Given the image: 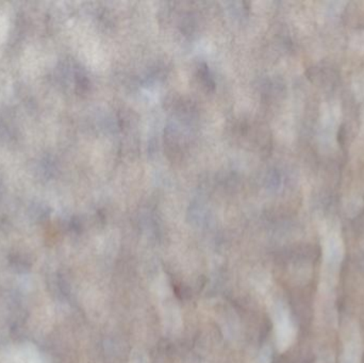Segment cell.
I'll list each match as a JSON object with an SVG mask.
<instances>
[{
    "mask_svg": "<svg viewBox=\"0 0 364 363\" xmlns=\"http://www.w3.org/2000/svg\"><path fill=\"white\" fill-rule=\"evenodd\" d=\"M341 339L344 354L363 357V338L357 322L354 320H346L342 324Z\"/></svg>",
    "mask_w": 364,
    "mask_h": 363,
    "instance_id": "cell-3",
    "label": "cell"
},
{
    "mask_svg": "<svg viewBox=\"0 0 364 363\" xmlns=\"http://www.w3.org/2000/svg\"><path fill=\"white\" fill-rule=\"evenodd\" d=\"M129 363H151L149 356L142 350H134L130 355Z\"/></svg>",
    "mask_w": 364,
    "mask_h": 363,
    "instance_id": "cell-5",
    "label": "cell"
},
{
    "mask_svg": "<svg viewBox=\"0 0 364 363\" xmlns=\"http://www.w3.org/2000/svg\"><path fill=\"white\" fill-rule=\"evenodd\" d=\"M361 358L356 356L348 355V354H342L340 358V363H360Z\"/></svg>",
    "mask_w": 364,
    "mask_h": 363,
    "instance_id": "cell-7",
    "label": "cell"
},
{
    "mask_svg": "<svg viewBox=\"0 0 364 363\" xmlns=\"http://www.w3.org/2000/svg\"><path fill=\"white\" fill-rule=\"evenodd\" d=\"M153 289L159 303L164 332L170 337L178 336L183 327L181 307L175 300L166 276H158L154 281Z\"/></svg>",
    "mask_w": 364,
    "mask_h": 363,
    "instance_id": "cell-1",
    "label": "cell"
},
{
    "mask_svg": "<svg viewBox=\"0 0 364 363\" xmlns=\"http://www.w3.org/2000/svg\"><path fill=\"white\" fill-rule=\"evenodd\" d=\"M293 276L299 283H305L311 276V268L308 264H297L296 268L293 269Z\"/></svg>",
    "mask_w": 364,
    "mask_h": 363,
    "instance_id": "cell-4",
    "label": "cell"
},
{
    "mask_svg": "<svg viewBox=\"0 0 364 363\" xmlns=\"http://www.w3.org/2000/svg\"><path fill=\"white\" fill-rule=\"evenodd\" d=\"M269 309L274 323L276 347L280 353H284L288 351L296 340V325L293 321L288 305L282 298L272 296Z\"/></svg>",
    "mask_w": 364,
    "mask_h": 363,
    "instance_id": "cell-2",
    "label": "cell"
},
{
    "mask_svg": "<svg viewBox=\"0 0 364 363\" xmlns=\"http://www.w3.org/2000/svg\"><path fill=\"white\" fill-rule=\"evenodd\" d=\"M272 358H273V353H272L271 347H264L259 352L256 363H271Z\"/></svg>",
    "mask_w": 364,
    "mask_h": 363,
    "instance_id": "cell-6",
    "label": "cell"
}]
</instances>
